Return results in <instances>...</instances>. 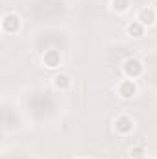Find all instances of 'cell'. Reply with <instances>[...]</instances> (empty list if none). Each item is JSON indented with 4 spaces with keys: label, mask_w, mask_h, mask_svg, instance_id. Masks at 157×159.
<instances>
[{
    "label": "cell",
    "mask_w": 157,
    "mask_h": 159,
    "mask_svg": "<svg viewBox=\"0 0 157 159\" xmlns=\"http://www.w3.org/2000/svg\"><path fill=\"white\" fill-rule=\"evenodd\" d=\"M52 85H54L56 91H69L70 85H72V80H70L69 74H57L52 80Z\"/></svg>",
    "instance_id": "7"
},
{
    "label": "cell",
    "mask_w": 157,
    "mask_h": 159,
    "mask_svg": "<svg viewBox=\"0 0 157 159\" xmlns=\"http://www.w3.org/2000/svg\"><path fill=\"white\" fill-rule=\"evenodd\" d=\"M2 30L6 34H17L20 30V19H19V15H15V13L4 15V19H2Z\"/></svg>",
    "instance_id": "4"
},
{
    "label": "cell",
    "mask_w": 157,
    "mask_h": 159,
    "mask_svg": "<svg viewBox=\"0 0 157 159\" xmlns=\"http://www.w3.org/2000/svg\"><path fill=\"white\" fill-rule=\"evenodd\" d=\"M111 9L115 13H126L129 9V0H111Z\"/></svg>",
    "instance_id": "9"
},
{
    "label": "cell",
    "mask_w": 157,
    "mask_h": 159,
    "mask_svg": "<svg viewBox=\"0 0 157 159\" xmlns=\"http://www.w3.org/2000/svg\"><path fill=\"white\" fill-rule=\"evenodd\" d=\"M43 63H44L46 69H57L61 65V54L57 50H54V48L52 50H46L43 54Z\"/></svg>",
    "instance_id": "6"
},
{
    "label": "cell",
    "mask_w": 157,
    "mask_h": 159,
    "mask_svg": "<svg viewBox=\"0 0 157 159\" xmlns=\"http://www.w3.org/2000/svg\"><path fill=\"white\" fill-rule=\"evenodd\" d=\"M126 32H128V35H129V37L139 39V37H142V35H144V26H142L139 20H131V22L128 24Z\"/></svg>",
    "instance_id": "8"
},
{
    "label": "cell",
    "mask_w": 157,
    "mask_h": 159,
    "mask_svg": "<svg viewBox=\"0 0 157 159\" xmlns=\"http://www.w3.org/2000/svg\"><path fill=\"white\" fill-rule=\"evenodd\" d=\"M139 159H148V156H144V157H139Z\"/></svg>",
    "instance_id": "11"
},
{
    "label": "cell",
    "mask_w": 157,
    "mask_h": 159,
    "mask_svg": "<svg viewBox=\"0 0 157 159\" xmlns=\"http://www.w3.org/2000/svg\"><path fill=\"white\" fill-rule=\"evenodd\" d=\"M133 126H135V122L129 115H118L115 119V131L118 135H129L133 131Z\"/></svg>",
    "instance_id": "3"
},
{
    "label": "cell",
    "mask_w": 157,
    "mask_h": 159,
    "mask_svg": "<svg viewBox=\"0 0 157 159\" xmlns=\"http://www.w3.org/2000/svg\"><path fill=\"white\" fill-rule=\"evenodd\" d=\"M117 91H118V96L122 100H131V98L137 96V83H135V80L126 78L118 83Z\"/></svg>",
    "instance_id": "2"
},
{
    "label": "cell",
    "mask_w": 157,
    "mask_h": 159,
    "mask_svg": "<svg viewBox=\"0 0 157 159\" xmlns=\"http://www.w3.org/2000/svg\"><path fill=\"white\" fill-rule=\"evenodd\" d=\"M144 154H146V148L141 144V146H133L131 150H129V157L131 159H139V157H144Z\"/></svg>",
    "instance_id": "10"
},
{
    "label": "cell",
    "mask_w": 157,
    "mask_h": 159,
    "mask_svg": "<svg viewBox=\"0 0 157 159\" xmlns=\"http://www.w3.org/2000/svg\"><path fill=\"white\" fill-rule=\"evenodd\" d=\"M137 20L144 26V28H150V26H154L157 20V13L154 7H142L141 11H139V15H137Z\"/></svg>",
    "instance_id": "5"
},
{
    "label": "cell",
    "mask_w": 157,
    "mask_h": 159,
    "mask_svg": "<svg viewBox=\"0 0 157 159\" xmlns=\"http://www.w3.org/2000/svg\"><path fill=\"white\" fill-rule=\"evenodd\" d=\"M122 72H124L126 78L137 80L139 76H142L144 65H142V61L137 59V57H128V59L124 61V65H122Z\"/></svg>",
    "instance_id": "1"
}]
</instances>
